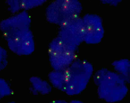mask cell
Wrapping results in <instances>:
<instances>
[{"mask_svg": "<svg viewBox=\"0 0 130 103\" xmlns=\"http://www.w3.org/2000/svg\"><path fill=\"white\" fill-rule=\"evenodd\" d=\"M114 66L119 75L126 82H130V61L119 60L115 62Z\"/></svg>", "mask_w": 130, "mask_h": 103, "instance_id": "10", "label": "cell"}, {"mask_svg": "<svg viewBox=\"0 0 130 103\" xmlns=\"http://www.w3.org/2000/svg\"><path fill=\"white\" fill-rule=\"evenodd\" d=\"M99 96L109 103L121 101L127 93L126 82L117 73L107 70H100L95 75Z\"/></svg>", "mask_w": 130, "mask_h": 103, "instance_id": "3", "label": "cell"}, {"mask_svg": "<svg viewBox=\"0 0 130 103\" xmlns=\"http://www.w3.org/2000/svg\"><path fill=\"white\" fill-rule=\"evenodd\" d=\"M93 72L92 65L78 60L64 69L52 72L49 75L52 84L69 95H77L86 88Z\"/></svg>", "mask_w": 130, "mask_h": 103, "instance_id": "2", "label": "cell"}, {"mask_svg": "<svg viewBox=\"0 0 130 103\" xmlns=\"http://www.w3.org/2000/svg\"><path fill=\"white\" fill-rule=\"evenodd\" d=\"M85 36L83 20L79 17L61 26L58 36L67 44L76 48L85 41Z\"/></svg>", "mask_w": 130, "mask_h": 103, "instance_id": "6", "label": "cell"}, {"mask_svg": "<svg viewBox=\"0 0 130 103\" xmlns=\"http://www.w3.org/2000/svg\"><path fill=\"white\" fill-rule=\"evenodd\" d=\"M32 90L35 94H45L52 90L51 86L46 82L37 77H32L30 79Z\"/></svg>", "mask_w": 130, "mask_h": 103, "instance_id": "9", "label": "cell"}, {"mask_svg": "<svg viewBox=\"0 0 130 103\" xmlns=\"http://www.w3.org/2000/svg\"><path fill=\"white\" fill-rule=\"evenodd\" d=\"M82 10L79 2L59 0L52 3L46 10V17L50 22L60 26L79 18Z\"/></svg>", "mask_w": 130, "mask_h": 103, "instance_id": "4", "label": "cell"}, {"mask_svg": "<svg viewBox=\"0 0 130 103\" xmlns=\"http://www.w3.org/2000/svg\"><path fill=\"white\" fill-rule=\"evenodd\" d=\"M11 93V88L7 82L0 78V99L9 96Z\"/></svg>", "mask_w": 130, "mask_h": 103, "instance_id": "11", "label": "cell"}, {"mask_svg": "<svg viewBox=\"0 0 130 103\" xmlns=\"http://www.w3.org/2000/svg\"><path fill=\"white\" fill-rule=\"evenodd\" d=\"M7 103H15L13 102H8Z\"/></svg>", "mask_w": 130, "mask_h": 103, "instance_id": "15", "label": "cell"}, {"mask_svg": "<svg viewBox=\"0 0 130 103\" xmlns=\"http://www.w3.org/2000/svg\"><path fill=\"white\" fill-rule=\"evenodd\" d=\"M65 101L62 100H56L52 101L50 103H64Z\"/></svg>", "mask_w": 130, "mask_h": 103, "instance_id": "14", "label": "cell"}, {"mask_svg": "<svg viewBox=\"0 0 130 103\" xmlns=\"http://www.w3.org/2000/svg\"><path fill=\"white\" fill-rule=\"evenodd\" d=\"M64 103H85L78 100H73V101H70V102H67L65 101Z\"/></svg>", "mask_w": 130, "mask_h": 103, "instance_id": "13", "label": "cell"}, {"mask_svg": "<svg viewBox=\"0 0 130 103\" xmlns=\"http://www.w3.org/2000/svg\"><path fill=\"white\" fill-rule=\"evenodd\" d=\"M85 27V41L89 44L99 43L103 38L104 29L102 20L95 14H88L83 18Z\"/></svg>", "mask_w": 130, "mask_h": 103, "instance_id": "7", "label": "cell"}, {"mask_svg": "<svg viewBox=\"0 0 130 103\" xmlns=\"http://www.w3.org/2000/svg\"><path fill=\"white\" fill-rule=\"evenodd\" d=\"M31 20L22 11L0 22V30L9 49L19 56L30 55L34 51L35 42L30 30Z\"/></svg>", "mask_w": 130, "mask_h": 103, "instance_id": "1", "label": "cell"}, {"mask_svg": "<svg viewBox=\"0 0 130 103\" xmlns=\"http://www.w3.org/2000/svg\"><path fill=\"white\" fill-rule=\"evenodd\" d=\"M76 48L59 36L54 39L50 45L49 54L50 63L54 70H62L71 65Z\"/></svg>", "mask_w": 130, "mask_h": 103, "instance_id": "5", "label": "cell"}, {"mask_svg": "<svg viewBox=\"0 0 130 103\" xmlns=\"http://www.w3.org/2000/svg\"><path fill=\"white\" fill-rule=\"evenodd\" d=\"M44 1L11 0L7 1V3L9 10L13 13H17L21 10H27L42 4Z\"/></svg>", "mask_w": 130, "mask_h": 103, "instance_id": "8", "label": "cell"}, {"mask_svg": "<svg viewBox=\"0 0 130 103\" xmlns=\"http://www.w3.org/2000/svg\"><path fill=\"white\" fill-rule=\"evenodd\" d=\"M7 64V53L4 48L0 46V71L4 69Z\"/></svg>", "mask_w": 130, "mask_h": 103, "instance_id": "12", "label": "cell"}]
</instances>
